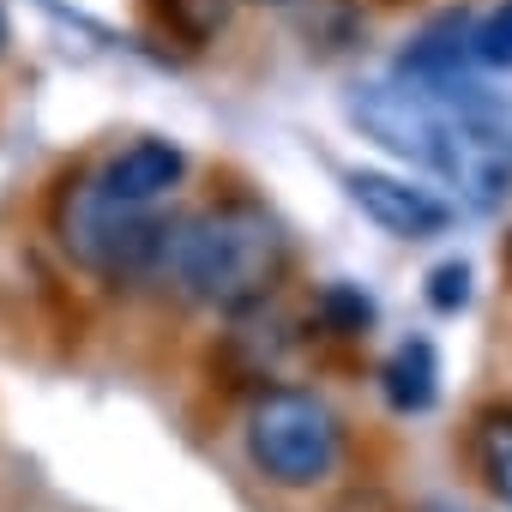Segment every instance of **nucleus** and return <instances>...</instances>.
<instances>
[{
	"label": "nucleus",
	"mask_w": 512,
	"mask_h": 512,
	"mask_svg": "<svg viewBox=\"0 0 512 512\" xmlns=\"http://www.w3.org/2000/svg\"><path fill=\"white\" fill-rule=\"evenodd\" d=\"M0 49H7V13H0Z\"/></svg>",
	"instance_id": "ddd939ff"
},
{
	"label": "nucleus",
	"mask_w": 512,
	"mask_h": 512,
	"mask_svg": "<svg viewBox=\"0 0 512 512\" xmlns=\"http://www.w3.org/2000/svg\"><path fill=\"white\" fill-rule=\"evenodd\" d=\"M157 272L211 314H247L290 278V235L260 199H211L193 217L163 223Z\"/></svg>",
	"instance_id": "f03ea898"
},
{
	"label": "nucleus",
	"mask_w": 512,
	"mask_h": 512,
	"mask_svg": "<svg viewBox=\"0 0 512 512\" xmlns=\"http://www.w3.org/2000/svg\"><path fill=\"white\" fill-rule=\"evenodd\" d=\"M464 302H470V266H464V260L434 266V272H428V308H434V314H458Z\"/></svg>",
	"instance_id": "f8f14e48"
},
{
	"label": "nucleus",
	"mask_w": 512,
	"mask_h": 512,
	"mask_svg": "<svg viewBox=\"0 0 512 512\" xmlns=\"http://www.w3.org/2000/svg\"><path fill=\"white\" fill-rule=\"evenodd\" d=\"M55 235L85 272H97L109 284H133V278L157 272L163 217L139 211V205H115V199H103L91 187V175H79L55 199Z\"/></svg>",
	"instance_id": "20e7f679"
},
{
	"label": "nucleus",
	"mask_w": 512,
	"mask_h": 512,
	"mask_svg": "<svg viewBox=\"0 0 512 512\" xmlns=\"http://www.w3.org/2000/svg\"><path fill=\"white\" fill-rule=\"evenodd\" d=\"M247 458L272 488H320L344 464V422L320 392L272 386L247 410Z\"/></svg>",
	"instance_id": "7ed1b4c3"
},
{
	"label": "nucleus",
	"mask_w": 512,
	"mask_h": 512,
	"mask_svg": "<svg viewBox=\"0 0 512 512\" xmlns=\"http://www.w3.org/2000/svg\"><path fill=\"white\" fill-rule=\"evenodd\" d=\"M470 458L500 506H512V404H482L470 416Z\"/></svg>",
	"instance_id": "6e6552de"
},
{
	"label": "nucleus",
	"mask_w": 512,
	"mask_h": 512,
	"mask_svg": "<svg viewBox=\"0 0 512 512\" xmlns=\"http://www.w3.org/2000/svg\"><path fill=\"white\" fill-rule=\"evenodd\" d=\"M350 121L470 211H494L512 193V127L470 79H374L350 97Z\"/></svg>",
	"instance_id": "f257e3e1"
},
{
	"label": "nucleus",
	"mask_w": 512,
	"mask_h": 512,
	"mask_svg": "<svg viewBox=\"0 0 512 512\" xmlns=\"http://www.w3.org/2000/svg\"><path fill=\"white\" fill-rule=\"evenodd\" d=\"M350 205L398 241H434L452 229V199H440L434 187H416L410 175H386V169H350L344 175Z\"/></svg>",
	"instance_id": "39448f33"
},
{
	"label": "nucleus",
	"mask_w": 512,
	"mask_h": 512,
	"mask_svg": "<svg viewBox=\"0 0 512 512\" xmlns=\"http://www.w3.org/2000/svg\"><path fill=\"white\" fill-rule=\"evenodd\" d=\"M229 7H235V0H151L157 25L175 43H187V49H199V43H211L223 31L229 25Z\"/></svg>",
	"instance_id": "1a4fd4ad"
},
{
	"label": "nucleus",
	"mask_w": 512,
	"mask_h": 512,
	"mask_svg": "<svg viewBox=\"0 0 512 512\" xmlns=\"http://www.w3.org/2000/svg\"><path fill=\"white\" fill-rule=\"evenodd\" d=\"M181 175H187V157H181L175 139H133V145H121L115 157H103V169L91 175V187H97L103 199H115V205L151 211L163 193L181 187Z\"/></svg>",
	"instance_id": "423d86ee"
},
{
	"label": "nucleus",
	"mask_w": 512,
	"mask_h": 512,
	"mask_svg": "<svg viewBox=\"0 0 512 512\" xmlns=\"http://www.w3.org/2000/svg\"><path fill=\"white\" fill-rule=\"evenodd\" d=\"M314 320H320L332 338H368V326H374V302H368L356 284H326L320 302H314Z\"/></svg>",
	"instance_id": "9d476101"
},
{
	"label": "nucleus",
	"mask_w": 512,
	"mask_h": 512,
	"mask_svg": "<svg viewBox=\"0 0 512 512\" xmlns=\"http://www.w3.org/2000/svg\"><path fill=\"white\" fill-rule=\"evenodd\" d=\"M380 386H386V404H392L398 416L434 410V398H440V356H434V344H428V338H404V344L386 356Z\"/></svg>",
	"instance_id": "0eeeda50"
},
{
	"label": "nucleus",
	"mask_w": 512,
	"mask_h": 512,
	"mask_svg": "<svg viewBox=\"0 0 512 512\" xmlns=\"http://www.w3.org/2000/svg\"><path fill=\"white\" fill-rule=\"evenodd\" d=\"M470 55L482 67H506L512 73V0H500V7L470 31Z\"/></svg>",
	"instance_id": "9b49d317"
}]
</instances>
